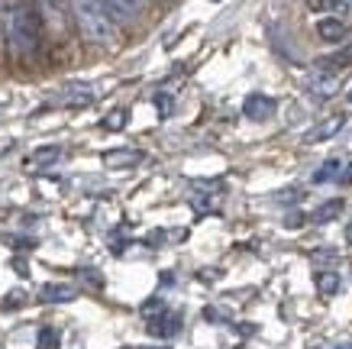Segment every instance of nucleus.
Masks as SVG:
<instances>
[{
	"label": "nucleus",
	"instance_id": "1",
	"mask_svg": "<svg viewBox=\"0 0 352 349\" xmlns=\"http://www.w3.org/2000/svg\"><path fill=\"white\" fill-rule=\"evenodd\" d=\"M72 17H75L78 32L91 45H100V49H117L120 45L117 17L104 7V0H72Z\"/></svg>",
	"mask_w": 352,
	"mask_h": 349
},
{
	"label": "nucleus",
	"instance_id": "2",
	"mask_svg": "<svg viewBox=\"0 0 352 349\" xmlns=\"http://www.w3.org/2000/svg\"><path fill=\"white\" fill-rule=\"evenodd\" d=\"M0 26L13 55L26 59L39 52V20L23 0H7V7L0 13Z\"/></svg>",
	"mask_w": 352,
	"mask_h": 349
},
{
	"label": "nucleus",
	"instance_id": "3",
	"mask_svg": "<svg viewBox=\"0 0 352 349\" xmlns=\"http://www.w3.org/2000/svg\"><path fill=\"white\" fill-rule=\"evenodd\" d=\"M275 110H278L275 97H268V94H249L243 101V114L249 116V120H256V123H265Z\"/></svg>",
	"mask_w": 352,
	"mask_h": 349
},
{
	"label": "nucleus",
	"instance_id": "4",
	"mask_svg": "<svg viewBox=\"0 0 352 349\" xmlns=\"http://www.w3.org/2000/svg\"><path fill=\"white\" fill-rule=\"evenodd\" d=\"M307 91L317 101H330L336 91H340V74L336 72H320V74H314V81L307 85Z\"/></svg>",
	"mask_w": 352,
	"mask_h": 349
},
{
	"label": "nucleus",
	"instance_id": "5",
	"mask_svg": "<svg viewBox=\"0 0 352 349\" xmlns=\"http://www.w3.org/2000/svg\"><path fill=\"white\" fill-rule=\"evenodd\" d=\"M58 159H65V149L62 146H39L36 152H30L26 156V169L30 171H39V169H45V165H55Z\"/></svg>",
	"mask_w": 352,
	"mask_h": 349
},
{
	"label": "nucleus",
	"instance_id": "6",
	"mask_svg": "<svg viewBox=\"0 0 352 349\" xmlns=\"http://www.w3.org/2000/svg\"><path fill=\"white\" fill-rule=\"evenodd\" d=\"M342 123H346V116H342V114L327 116L323 123H317L314 129H307V133H304V142H323V139H333L342 129Z\"/></svg>",
	"mask_w": 352,
	"mask_h": 349
},
{
	"label": "nucleus",
	"instance_id": "7",
	"mask_svg": "<svg viewBox=\"0 0 352 349\" xmlns=\"http://www.w3.org/2000/svg\"><path fill=\"white\" fill-rule=\"evenodd\" d=\"M346 20H340V17H320L317 20V36H320L323 43H342L346 39Z\"/></svg>",
	"mask_w": 352,
	"mask_h": 349
},
{
	"label": "nucleus",
	"instance_id": "8",
	"mask_svg": "<svg viewBox=\"0 0 352 349\" xmlns=\"http://www.w3.org/2000/svg\"><path fill=\"white\" fill-rule=\"evenodd\" d=\"M182 330V317L171 314V310H162L159 317H149V333L152 337H175Z\"/></svg>",
	"mask_w": 352,
	"mask_h": 349
},
{
	"label": "nucleus",
	"instance_id": "9",
	"mask_svg": "<svg viewBox=\"0 0 352 349\" xmlns=\"http://www.w3.org/2000/svg\"><path fill=\"white\" fill-rule=\"evenodd\" d=\"M100 159H104L107 169H126V165H136V162L142 159V152H139V149L123 146V149H107Z\"/></svg>",
	"mask_w": 352,
	"mask_h": 349
},
{
	"label": "nucleus",
	"instance_id": "10",
	"mask_svg": "<svg viewBox=\"0 0 352 349\" xmlns=\"http://www.w3.org/2000/svg\"><path fill=\"white\" fill-rule=\"evenodd\" d=\"M39 7H43L45 20L52 23L55 30H65V17L72 10V0H36Z\"/></svg>",
	"mask_w": 352,
	"mask_h": 349
},
{
	"label": "nucleus",
	"instance_id": "11",
	"mask_svg": "<svg viewBox=\"0 0 352 349\" xmlns=\"http://www.w3.org/2000/svg\"><path fill=\"white\" fill-rule=\"evenodd\" d=\"M104 7H107L117 20H139L142 17V0H104Z\"/></svg>",
	"mask_w": 352,
	"mask_h": 349
},
{
	"label": "nucleus",
	"instance_id": "12",
	"mask_svg": "<svg viewBox=\"0 0 352 349\" xmlns=\"http://www.w3.org/2000/svg\"><path fill=\"white\" fill-rule=\"evenodd\" d=\"M78 297V288L72 285H45L39 291V301L43 304H68V301H75Z\"/></svg>",
	"mask_w": 352,
	"mask_h": 349
},
{
	"label": "nucleus",
	"instance_id": "13",
	"mask_svg": "<svg viewBox=\"0 0 352 349\" xmlns=\"http://www.w3.org/2000/svg\"><path fill=\"white\" fill-rule=\"evenodd\" d=\"M304 3H307V10L327 13V17H340L342 10L352 7V0H304Z\"/></svg>",
	"mask_w": 352,
	"mask_h": 349
},
{
	"label": "nucleus",
	"instance_id": "14",
	"mask_svg": "<svg viewBox=\"0 0 352 349\" xmlns=\"http://www.w3.org/2000/svg\"><path fill=\"white\" fill-rule=\"evenodd\" d=\"M340 213H342V201H336V198H333V201L320 204L317 211L310 213V220H314V223H330V220H336Z\"/></svg>",
	"mask_w": 352,
	"mask_h": 349
},
{
	"label": "nucleus",
	"instance_id": "15",
	"mask_svg": "<svg viewBox=\"0 0 352 349\" xmlns=\"http://www.w3.org/2000/svg\"><path fill=\"white\" fill-rule=\"evenodd\" d=\"M340 288H342V282L336 272H320V275H317V291H320V295L330 297V295H336Z\"/></svg>",
	"mask_w": 352,
	"mask_h": 349
},
{
	"label": "nucleus",
	"instance_id": "16",
	"mask_svg": "<svg viewBox=\"0 0 352 349\" xmlns=\"http://www.w3.org/2000/svg\"><path fill=\"white\" fill-rule=\"evenodd\" d=\"M336 175H342V162H340V159H327L320 169H317L314 181H317V184H323V181H333Z\"/></svg>",
	"mask_w": 352,
	"mask_h": 349
},
{
	"label": "nucleus",
	"instance_id": "17",
	"mask_svg": "<svg viewBox=\"0 0 352 349\" xmlns=\"http://www.w3.org/2000/svg\"><path fill=\"white\" fill-rule=\"evenodd\" d=\"M58 346H62L58 330H52V327H43V330H39V349H58Z\"/></svg>",
	"mask_w": 352,
	"mask_h": 349
},
{
	"label": "nucleus",
	"instance_id": "18",
	"mask_svg": "<svg viewBox=\"0 0 352 349\" xmlns=\"http://www.w3.org/2000/svg\"><path fill=\"white\" fill-rule=\"evenodd\" d=\"M346 65H352V45L346 52H336V55H330V59H323L320 68H346Z\"/></svg>",
	"mask_w": 352,
	"mask_h": 349
},
{
	"label": "nucleus",
	"instance_id": "19",
	"mask_svg": "<svg viewBox=\"0 0 352 349\" xmlns=\"http://www.w3.org/2000/svg\"><path fill=\"white\" fill-rule=\"evenodd\" d=\"M104 127H107V129H123V127H126V110H123V107L110 110V114L104 116Z\"/></svg>",
	"mask_w": 352,
	"mask_h": 349
},
{
	"label": "nucleus",
	"instance_id": "20",
	"mask_svg": "<svg viewBox=\"0 0 352 349\" xmlns=\"http://www.w3.org/2000/svg\"><path fill=\"white\" fill-rule=\"evenodd\" d=\"M155 107H159L162 116H168L171 114V94H165V91H162V94H155Z\"/></svg>",
	"mask_w": 352,
	"mask_h": 349
},
{
	"label": "nucleus",
	"instance_id": "21",
	"mask_svg": "<svg viewBox=\"0 0 352 349\" xmlns=\"http://www.w3.org/2000/svg\"><path fill=\"white\" fill-rule=\"evenodd\" d=\"M340 181H342V184H352V162H349V165H346V169H342Z\"/></svg>",
	"mask_w": 352,
	"mask_h": 349
},
{
	"label": "nucleus",
	"instance_id": "22",
	"mask_svg": "<svg viewBox=\"0 0 352 349\" xmlns=\"http://www.w3.org/2000/svg\"><path fill=\"white\" fill-rule=\"evenodd\" d=\"M300 223H304V217H300V213H291V217H288V226H300Z\"/></svg>",
	"mask_w": 352,
	"mask_h": 349
},
{
	"label": "nucleus",
	"instance_id": "23",
	"mask_svg": "<svg viewBox=\"0 0 352 349\" xmlns=\"http://www.w3.org/2000/svg\"><path fill=\"white\" fill-rule=\"evenodd\" d=\"M346 240H349V243H352V223H349V226H346Z\"/></svg>",
	"mask_w": 352,
	"mask_h": 349
},
{
	"label": "nucleus",
	"instance_id": "24",
	"mask_svg": "<svg viewBox=\"0 0 352 349\" xmlns=\"http://www.w3.org/2000/svg\"><path fill=\"white\" fill-rule=\"evenodd\" d=\"M336 349H352V343H342V346H336Z\"/></svg>",
	"mask_w": 352,
	"mask_h": 349
},
{
	"label": "nucleus",
	"instance_id": "25",
	"mask_svg": "<svg viewBox=\"0 0 352 349\" xmlns=\"http://www.w3.org/2000/svg\"><path fill=\"white\" fill-rule=\"evenodd\" d=\"M349 101H352V91H349Z\"/></svg>",
	"mask_w": 352,
	"mask_h": 349
},
{
	"label": "nucleus",
	"instance_id": "26",
	"mask_svg": "<svg viewBox=\"0 0 352 349\" xmlns=\"http://www.w3.org/2000/svg\"><path fill=\"white\" fill-rule=\"evenodd\" d=\"M162 349H165V346H162Z\"/></svg>",
	"mask_w": 352,
	"mask_h": 349
}]
</instances>
